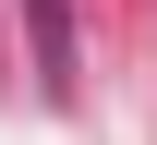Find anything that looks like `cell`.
<instances>
[{"label": "cell", "instance_id": "obj_1", "mask_svg": "<svg viewBox=\"0 0 157 145\" xmlns=\"http://www.w3.org/2000/svg\"><path fill=\"white\" fill-rule=\"evenodd\" d=\"M24 24H36V61H48V85H73V0H24Z\"/></svg>", "mask_w": 157, "mask_h": 145}]
</instances>
